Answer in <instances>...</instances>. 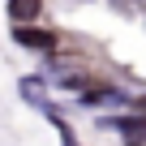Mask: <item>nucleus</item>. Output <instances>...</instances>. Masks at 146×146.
<instances>
[{
    "label": "nucleus",
    "mask_w": 146,
    "mask_h": 146,
    "mask_svg": "<svg viewBox=\"0 0 146 146\" xmlns=\"http://www.w3.org/2000/svg\"><path fill=\"white\" fill-rule=\"evenodd\" d=\"M78 108H86V112H99V108H133V95L129 90H120V86H86L82 95H78Z\"/></svg>",
    "instance_id": "obj_1"
},
{
    "label": "nucleus",
    "mask_w": 146,
    "mask_h": 146,
    "mask_svg": "<svg viewBox=\"0 0 146 146\" xmlns=\"http://www.w3.org/2000/svg\"><path fill=\"white\" fill-rule=\"evenodd\" d=\"M13 43H17V47H30V52H43V56H47V52H56L60 35H56V30H47V26H35V22H30V26H13Z\"/></svg>",
    "instance_id": "obj_2"
},
{
    "label": "nucleus",
    "mask_w": 146,
    "mask_h": 146,
    "mask_svg": "<svg viewBox=\"0 0 146 146\" xmlns=\"http://www.w3.org/2000/svg\"><path fill=\"white\" fill-rule=\"evenodd\" d=\"M103 129H116L125 142H146V112H120V116H103Z\"/></svg>",
    "instance_id": "obj_3"
},
{
    "label": "nucleus",
    "mask_w": 146,
    "mask_h": 146,
    "mask_svg": "<svg viewBox=\"0 0 146 146\" xmlns=\"http://www.w3.org/2000/svg\"><path fill=\"white\" fill-rule=\"evenodd\" d=\"M39 13H43V0H9V22L13 26H30V22H39Z\"/></svg>",
    "instance_id": "obj_4"
},
{
    "label": "nucleus",
    "mask_w": 146,
    "mask_h": 146,
    "mask_svg": "<svg viewBox=\"0 0 146 146\" xmlns=\"http://www.w3.org/2000/svg\"><path fill=\"white\" fill-rule=\"evenodd\" d=\"M86 86H95V78L90 73H82V69H69V73H56V90H86Z\"/></svg>",
    "instance_id": "obj_5"
},
{
    "label": "nucleus",
    "mask_w": 146,
    "mask_h": 146,
    "mask_svg": "<svg viewBox=\"0 0 146 146\" xmlns=\"http://www.w3.org/2000/svg\"><path fill=\"white\" fill-rule=\"evenodd\" d=\"M43 86H47V78H22V99L43 108Z\"/></svg>",
    "instance_id": "obj_6"
},
{
    "label": "nucleus",
    "mask_w": 146,
    "mask_h": 146,
    "mask_svg": "<svg viewBox=\"0 0 146 146\" xmlns=\"http://www.w3.org/2000/svg\"><path fill=\"white\" fill-rule=\"evenodd\" d=\"M133 112H146V95H142V99H133Z\"/></svg>",
    "instance_id": "obj_7"
}]
</instances>
